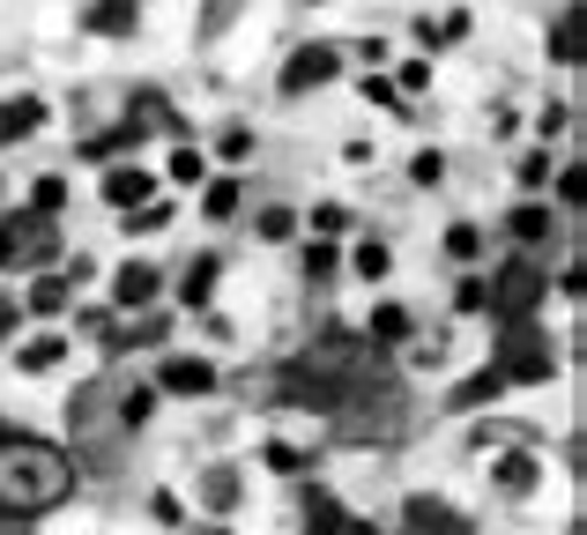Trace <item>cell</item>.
Instances as JSON below:
<instances>
[{
    "instance_id": "cell-3",
    "label": "cell",
    "mask_w": 587,
    "mask_h": 535,
    "mask_svg": "<svg viewBox=\"0 0 587 535\" xmlns=\"http://www.w3.org/2000/svg\"><path fill=\"white\" fill-rule=\"evenodd\" d=\"M491 365L505 372V387H543L558 372V350L536 320H499V342H491Z\"/></svg>"
},
{
    "instance_id": "cell-15",
    "label": "cell",
    "mask_w": 587,
    "mask_h": 535,
    "mask_svg": "<svg viewBox=\"0 0 587 535\" xmlns=\"http://www.w3.org/2000/svg\"><path fill=\"white\" fill-rule=\"evenodd\" d=\"M342 498L335 491H305V535H342Z\"/></svg>"
},
{
    "instance_id": "cell-28",
    "label": "cell",
    "mask_w": 587,
    "mask_h": 535,
    "mask_svg": "<svg viewBox=\"0 0 587 535\" xmlns=\"http://www.w3.org/2000/svg\"><path fill=\"white\" fill-rule=\"evenodd\" d=\"M335 268H342V253L328 246V239H313V246H305V276H313V283H328Z\"/></svg>"
},
{
    "instance_id": "cell-4",
    "label": "cell",
    "mask_w": 587,
    "mask_h": 535,
    "mask_svg": "<svg viewBox=\"0 0 587 535\" xmlns=\"http://www.w3.org/2000/svg\"><path fill=\"white\" fill-rule=\"evenodd\" d=\"M550 297V276L543 260H505V268H491V283H484V305L499 313V320H536V305Z\"/></svg>"
},
{
    "instance_id": "cell-17",
    "label": "cell",
    "mask_w": 587,
    "mask_h": 535,
    "mask_svg": "<svg viewBox=\"0 0 587 535\" xmlns=\"http://www.w3.org/2000/svg\"><path fill=\"white\" fill-rule=\"evenodd\" d=\"M68 268H52V276H38V283H30V297H23V305H30V313H45V320H52V313H68Z\"/></svg>"
},
{
    "instance_id": "cell-42",
    "label": "cell",
    "mask_w": 587,
    "mask_h": 535,
    "mask_svg": "<svg viewBox=\"0 0 587 535\" xmlns=\"http://www.w3.org/2000/svg\"><path fill=\"white\" fill-rule=\"evenodd\" d=\"M15 320H23V305H15V290H0V342L15 335Z\"/></svg>"
},
{
    "instance_id": "cell-24",
    "label": "cell",
    "mask_w": 587,
    "mask_h": 535,
    "mask_svg": "<svg viewBox=\"0 0 587 535\" xmlns=\"http://www.w3.org/2000/svg\"><path fill=\"white\" fill-rule=\"evenodd\" d=\"M126 149H142V134H134V126H112V134L83 142V157H89V165H112V157H126Z\"/></svg>"
},
{
    "instance_id": "cell-36",
    "label": "cell",
    "mask_w": 587,
    "mask_h": 535,
    "mask_svg": "<svg viewBox=\"0 0 587 535\" xmlns=\"http://www.w3.org/2000/svg\"><path fill=\"white\" fill-rule=\"evenodd\" d=\"M409 179H417V186H439V179H447V157H439V149H424L417 165H409Z\"/></svg>"
},
{
    "instance_id": "cell-39",
    "label": "cell",
    "mask_w": 587,
    "mask_h": 535,
    "mask_svg": "<svg viewBox=\"0 0 587 535\" xmlns=\"http://www.w3.org/2000/svg\"><path fill=\"white\" fill-rule=\"evenodd\" d=\"M171 179H201V149H171Z\"/></svg>"
},
{
    "instance_id": "cell-27",
    "label": "cell",
    "mask_w": 587,
    "mask_h": 535,
    "mask_svg": "<svg viewBox=\"0 0 587 535\" xmlns=\"http://www.w3.org/2000/svg\"><path fill=\"white\" fill-rule=\"evenodd\" d=\"M350 268H357V276H365V283H379V276H387V268H394V253L379 246V239H365V246L350 253Z\"/></svg>"
},
{
    "instance_id": "cell-10",
    "label": "cell",
    "mask_w": 587,
    "mask_h": 535,
    "mask_svg": "<svg viewBox=\"0 0 587 535\" xmlns=\"http://www.w3.org/2000/svg\"><path fill=\"white\" fill-rule=\"evenodd\" d=\"M149 194H157V179H149L142 165H112V171H105V202H112V208H142Z\"/></svg>"
},
{
    "instance_id": "cell-30",
    "label": "cell",
    "mask_w": 587,
    "mask_h": 535,
    "mask_svg": "<svg viewBox=\"0 0 587 535\" xmlns=\"http://www.w3.org/2000/svg\"><path fill=\"white\" fill-rule=\"evenodd\" d=\"M268 469H276V476H305V469H313V453H305V447H283V439H276V447H268Z\"/></svg>"
},
{
    "instance_id": "cell-9",
    "label": "cell",
    "mask_w": 587,
    "mask_h": 535,
    "mask_svg": "<svg viewBox=\"0 0 587 535\" xmlns=\"http://www.w3.org/2000/svg\"><path fill=\"white\" fill-rule=\"evenodd\" d=\"M536 476H543V461L528 447H505L499 461H491V484H499L505 498H521V491H536Z\"/></svg>"
},
{
    "instance_id": "cell-12",
    "label": "cell",
    "mask_w": 587,
    "mask_h": 535,
    "mask_svg": "<svg viewBox=\"0 0 587 535\" xmlns=\"http://www.w3.org/2000/svg\"><path fill=\"white\" fill-rule=\"evenodd\" d=\"M157 290H164V276H157L149 260H126V268H120V283H112V297H120L126 313H134V305H157Z\"/></svg>"
},
{
    "instance_id": "cell-19",
    "label": "cell",
    "mask_w": 587,
    "mask_h": 535,
    "mask_svg": "<svg viewBox=\"0 0 587 535\" xmlns=\"http://www.w3.org/2000/svg\"><path fill=\"white\" fill-rule=\"evenodd\" d=\"M505 231H513L521 246H550V208H543V202L513 208V216H505Z\"/></svg>"
},
{
    "instance_id": "cell-34",
    "label": "cell",
    "mask_w": 587,
    "mask_h": 535,
    "mask_svg": "<svg viewBox=\"0 0 587 535\" xmlns=\"http://www.w3.org/2000/svg\"><path fill=\"white\" fill-rule=\"evenodd\" d=\"M313 231H320V239L350 231V208H342V202H320V208H313Z\"/></svg>"
},
{
    "instance_id": "cell-35",
    "label": "cell",
    "mask_w": 587,
    "mask_h": 535,
    "mask_svg": "<svg viewBox=\"0 0 587 535\" xmlns=\"http://www.w3.org/2000/svg\"><path fill=\"white\" fill-rule=\"evenodd\" d=\"M580 194H587L580 165H565V171H558V208H580Z\"/></svg>"
},
{
    "instance_id": "cell-8",
    "label": "cell",
    "mask_w": 587,
    "mask_h": 535,
    "mask_svg": "<svg viewBox=\"0 0 587 535\" xmlns=\"http://www.w3.org/2000/svg\"><path fill=\"white\" fill-rule=\"evenodd\" d=\"M157 387H164V394H186V402H194V394H216V365L209 357H164Z\"/></svg>"
},
{
    "instance_id": "cell-13",
    "label": "cell",
    "mask_w": 587,
    "mask_h": 535,
    "mask_svg": "<svg viewBox=\"0 0 587 535\" xmlns=\"http://www.w3.org/2000/svg\"><path fill=\"white\" fill-rule=\"evenodd\" d=\"M216 276H223V260H216V253H194V260H186V276H179V297H186V305H209Z\"/></svg>"
},
{
    "instance_id": "cell-11",
    "label": "cell",
    "mask_w": 587,
    "mask_h": 535,
    "mask_svg": "<svg viewBox=\"0 0 587 535\" xmlns=\"http://www.w3.org/2000/svg\"><path fill=\"white\" fill-rule=\"evenodd\" d=\"M142 23V0H89V15H83V31H97V38H126Z\"/></svg>"
},
{
    "instance_id": "cell-2",
    "label": "cell",
    "mask_w": 587,
    "mask_h": 535,
    "mask_svg": "<svg viewBox=\"0 0 587 535\" xmlns=\"http://www.w3.org/2000/svg\"><path fill=\"white\" fill-rule=\"evenodd\" d=\"M75 491V453L38 439V431H8L0 439V513L8 521H38Z\"/></svg>"
},
{
    "instance_id": "cell-40",
    "label": "cell",
    "mask_w": 587,
    "mask_h": 535,
    "mask_svg": "<svg viewBox=\"0 0 587 535\" xmlns=\"http://www.w3.org/2000/svg\"><path fill=\"white\" fill-rule=\"evenodd\" d=\"M231 15H239V0H209V23H201V38H216V31H223Z\"/></svg>"
},
{
    "instance_id": "cell-46",
    "label": "cell",
    "mask_w": 587,
    "mask_h": 535,
    "mask_svg": "<svg viewBox=\"0 0 587 535\" xmlns=\"http://www.w3.org/2000/svg\"><path fill=\"white\" fill-rule=\"evenodd\" d=\"M0 439H8V416H0Z\"/></svg>"
},
{
    "instance_id": "cell-31",
    "label": "cell",
    "mask_w": 587,
    "mask_h": 535,
    "mask_svg": "<svg viewBox=\"0 0 587 535\" xmlns=\"http://www.w3.org/2000/svg\"><path fill=\"white\" fill-rule=\"evenodd\" d=\"M30 208H38V216H60V208H68V179H38V186H30Z\"/></svg>"
},
{
    "instance_id": "cell-33",
    "label": "cell",
    "mask_w": 587,
    "mask_h": 535,
    "mask_svg": "<svg viewBox=\"0 0 587 535\" xmlns=\"http://www.w3.org/2000/svg\"><path fill=\"white\" fill-rule=\"evenodd\" d=\"M447 253H454V260H476V253H484V231H476V223H454V231H447Z\"/></svg>"
},
{
    "instance_id": "cell-32",
    "label": "cell",
    "mask_w": 587,
    "mask_h": 535,
    "mask_svg": "<svg viewBox=\"0 0 587 535\" xmlns=\"http://www.w3.org/2000/svg\"><path fill=\"white\" fill-rule=\"evenodd\" d=\"M291 231H297V208H260V239L268 246H283Z\"/></svg>"
},
{
    "instance_id": "cell-29",
    "label": "cell",
    "mask_w": 587,
    "mask_h": 535,
    "mask_svg": "<svg viewBox=\"0 0 587 535\" xmlns=\"http://www.w3.org/2000/svg\"><path fill=\"white\" fill-rule=\"evenodd\" d=\"M149 410H157V387H126V394H120V424H126V431H134Z\"/></svg>"
},
{
    "instance_id": "cell-44",
    "label": "cell",
    "mask_w": 587,
    "mask_h": 535,
    "mask_svg": "<svg viewBox=\"0 0 587 535\" xmlns=\"http://www.w3.org/2000/svg\"><path fill=\"white\" fill-rule=\"evenodd\" d=\"M365 97H372V105H402V89H394V83H379V75H365Z\"/></svg>"
},
{
    "instance_id": "cell-1",
    "label": "cell",
    "mask_w": 587,
    "mask_h": 535,
    "mask_svg": "<svg viewBox=\"0 0 587 535\" xmlns=\"http://www.w3.org/2000/svg\"><path fill=\"white\" fill-rule=\"evenodd\" d=\"M379 387H394V372L379 357L372 335H320L305 357L268 379V394L283 402V410H313V416H335L342 402H357V394H379Z\"/></svg>"
},
{
    "instance_id": "cell-25",
    "label": "cell",
    "mask_w": 587,
    "mask_h": 535,
    "mask_svg": "<svg viewBox=\"0 0 587 535\" xmlns=\"http://www.w3.org/2000/svg\"><path fill=\"white\" fill-rule=\"evenodd\" d=\"M120 223H126V239H134V231H164V223H171V202H157V194H149L142 208H120Z\"/></svg>"
},
{
    "instance_id": "cell-18",
    "label": "cell",
    "mask_w": 587,
    "mask_h": 535,
    "mask_svg": "<svg viewBox=\"0 0 587 535\" xmlns=\"http://www.w3.org/2000/svg\"><path fill=\"white\" fill-rule=\"evenodd\" d=\"M164 335H171V320H164V313H142L134 328H112V335H105V342H120V350H157Z\"/></svg>"
},
{
    "instance_id": "cell-22",
    "label": "cell",
    "mask_w": 587,
    "mask_h": 535,
    "mask_svg": "<svg viewBox=\"0 0 587 535\" xmlns=\"http://www.w3.org/2000/svg\"><path fill=\"white\" fill-rule=\"evenodd\" d=\"M60 357H68V335H38V342L15 350V365H23V372H52Z\"/></svg>"
},
{
    "instance_id": "cell-26",
    "label": "cell",
    "mask_w": 587,
    "mask_h": 535,
    "mask_svg": "<svg viewBox=\"0 0 587 535\" xmlns=\"http://www.w3.org/2000/svg\"><path fill=\"white\" fill-rule=\"evenodd\" d=\"M239 202H246V194H239V179H216L209 194H201V216H216V223H223V216H239Z\"/></svg>"
},
{
    "instance_id": "cell-21",
    "label": "cell",
    "mask_w": 587,
    "mask_h": 535,
    "mask_svg": "<svg viewBox=\"0 0 587 535\" xmlns=\"http://www.w3.org/2000/svg\"><path fill=\"white\" fill-rule=\"evenodd\" d=\"M550 60H558V68H580V15H573V8L550 23Z\"/></svg>"
},
{
    "instance_id": "cell-20",
    "label": "cell",
    "mask_w": 587,
    "mask_h": 535,
    "mask_svg": "<svg viewBox=\"0 0 587 535\" xmlns=\"http://www.w3.org/2000/svg\"><path fill=\"white\" fill-rule=\"evenodd\" d=\"M409 328H417V320H409L402 305H379L372 320H365V335H372L379 350H394V342H409Z\"/></svg>"
},
{
    "instance_id": "cell-45",
    "label": "cell",
    "mask_w": 587,
    "mask_h": 535,
    "mask_svg": "<svg viewBox=\"0 0 587 535\" xmlns=\"http://www.w3.org/2000/svg\"><path fill=\"white\" fill-rule=\"evenodd\" d=\"M342 535H379V528L372 521H342Z\"/></svg>"
},
{
    "instance_id": "cell-23",
    "label": "cell",
    "mask_w": 587,
    "mask_h": 535,
    "mask_svg": "<svg viewBox=\"0 0 587 535\" xmlns=\"http://www.w3.org/2000/svg\"><path fill=\"white\" fill-rule=\"evenodd\" d=\"M201 506H209V513H231V506H239V469H209V476H201Z\"/></svg>"
},
{
    "instance_id": "cell-14",
    "label": "cell",
    "mask_w": 587,
    "mask_h": 535,
    "mask_svg": "<svg viewBox=\"0 0 587 535\" xmlns=\"http://www.w3.org/2000/svg\"><path fill=\"white\" fill-rule=\"evenodd\" d=\"M499 394H505V372L484 365V372H468L462 387H454V410H484V402H499Z\"/></svg>"
},
{
    "instance_id": "cell-38",
    "label": "cell",
    "mask_w": 587,
    "mask_h": 535,
    "mask_svg": "<svg viewBox=\"0 0 587 535\" xmlns=\"http://www.w3.org/2000/svg\"><path fill=\"white\" fill-rule=\"evenodd\" d=\"M550 179V149H528V157H521V186H543Z\"/></svg>"
},
{
    "instance_id": "cell-5",
    "label": "cell",
    "mask_w": 587,
    "mask_h": 535,
    "mask_svg": "<svg viewBox=\"0 0 587 535\" xmlns=\"http://www.w3.org/2000/svg\"><path fill=\"white\" fill-rule=\"evenodd\" d=\"M52 260V216L23 208V216H0V268H45Z\"/></svg>"
},
{
    "instance_id": "cell-16",
    "label": "cell",
    "mask_w": 587,
    "mask_h": 535,
    "mask_svg": "<svg viewBox=\"0 0 587 535\" xmlns=\"http://www.w3.org/2000/svg\"><path fill=\"white\" fill-rule=\"evenodd\" d=\"M38 126H45V105H38V97H8V105H0V142L38 134Z\"/></svg>"
},
{
    "instance_id": "cell-41",
    "label": "cell",
    "mask_w": 587,
    "mask_h": 535,
    "mask_svg": "<svg viewBox=\"0 0 587 535\" xmlns=\"http://www.w3.org/2000/svg\"><path fill=\"white\" fill-rule=\"evenodd\" d=\"M149 506H157V521H164V528H179V521H186V506H179V498H171V491H157V498H149Z\"/></svg>"
},
{
    "instance_id": "cell-7",
    "label": "cell",
    "mask_w": 587,
    "mask_h": 535,
    "mask_svg": "<svg viewBox=\"0 0 587 535\" xmlns=\"http://www.w3.org/2000/svg\"><path fill=\"white\" fill-rule=\"evenodd\" d=\"M402 535H476V521L454 513L447 498H409L402 506Z\"/></svg>"
},
{
    "instance_id": "cell-6",
    "label": "cell",
    "mask_w": 587,
    "mask_h": 535,
    "mask_svg": "<svg viewBox=\"0 0 587 535\" xmlns=\"http://www.w3.org/2000/svg\"><path fill=\"white\" fill-rule=\"evenodd\" d=\"M335 75H342L335 45H297L291 60H283V97H313V89H328Z\"/></svg>"
},
{
    "instance_id": "cell-37",
    "label": "cell",
    "mask_w": 587,
    "mask_h": 535,
    "mask_svg": "<svg viewBox=\"0 0 587 535\" xmlns=\"http://www.w3.org/2000/svg\"><path fill=\"white\" fill-rule=\"evenodd\" d=\"M216 149H223V157H231V165H246V157H253V126H231V134H223V142H216Z\"/></svg>"
},
{
    "instance_id": "cell-43",
    "label": "cell",
    "mask_w": 587,
    "mask_h": 535,
    "mask_svg": "<svg viewBox=\"0 0 587 535\" xmlns=\"http://www.w3.org/2000/svg\"><path fill=\"white\" fill-rule=\"evenodd\" d=\"M454 305H462V313H476V305H484V276H468V283L454 290Z\"/></svg>"
}]
</instances>
